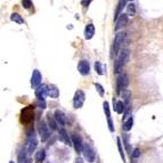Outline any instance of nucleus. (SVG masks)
I'll use <instances>...</instances> for the list:
<instances>
[{
	"label": "nucleus",
	"mask_w": 163,
	"mask_h": 163,
	"mask_svg": "<svg viewBox=\"0 0 163 163\" xmlns=\"http://www.w3.org/2000/svg\"><path fill=\"white\" fill-rule=\"evenodd\" d=\"M9 163H14V161H10V162Z\"/></svg>",
	"instance_id": "nucleus-36"
},
{
	"label": "nucleus",
	"mask_w": 163,
	"mask_h": 163,
	"mask_svg": "<svg viewBox=\"0 0 163 163\" xmlns=\"http://www.w3.org/2000/svg\"><path fill=\"white\" fill-rule=\"evenodd\" d=\"M94 34H95V26L94 24L90 23V24H88L85 29V38L87 40H90L91 38L94 37Z\"/></svg>",
	"instance_id": "nucleus-16"
},
{
	"label": "nucleus",
	"mask_w": 163,
	"mask_h": 163,
	"mask_svg": "<svg viewBox=\"0 0 163 163\" xmlns=\"http://www.w3.org/2000/svg\"><path fill=\"white\" fill-rule=\"evenodd\" d=\"M54 118H55V120L57 121L58 125H60L62 128H64V127H65L66 118H65V115H64V113H63L62 111H60V110L55 111V113H54Z\"/></svg>",
	"instance_id": "nucleus-12"
},
{
	"label": "nucleus",
	"mask_w": 163,
	"mask_h": 163,
	"mask_svg": "<svg viewBox=\"0 0 163 163\" xmlns=\"http://www.w3.org/2000/svg\"><path fill=\"white\" fill-rule=\"evenodd\" d=\"M127 12H128V15L130 16H134L136 14V7L134 3H130V5H128L127 6Z\"/></svg>",
	"instance_id": "nucleus-26"
},
{
	"label": "nucleus",
	"mask_w": 163,
	"mask_h": 163,
	"mask_svg": "<svg viewBox=\"0 0 163 163\" xmlns=\"http://www.w3.org/2000/svg\"><path fill=\"white\" fill-rule=\"evenodd\" d=\"M48 122H49L50 128L53 129V130H56L58 123H57V121L55 120V118H50V115H49V116H48Z\"/></svg>",
	"instance_id": "nucleus-25"
},
{
	"label": "nucleus",
	"mask_w": 163,
	"mask_h": 163,
	"mask_svg": "<svg viewBox=\"0 0 163 163\" xmlns=\"http://www.w3.org/2000/svg\"><path fill=\"white\" fill-rule=\"evenodd\" d=\"M38 143H39V141H38L37 135H35L33 131L30 132V135L28 136V139H26V144H25V150H26L28 156H30L35 150V148H37L38 146Z\"/></svg>",
	"instance_id": "nucleus-1"
},
{
	"label": "nucleus",
	"mask_w": 163,
	"mask_h": 163,
	"mask_svg": "<svg viewBox=\"0 0 163 163\" xmlns=\"http://www.w3.org/2000/svg\"><path fill=\"white\" fill-rule=\"evenodd\" d=\"M41 80H42V75L41 73L38 71V70H34L33 73H32V78H31V86L33 88H38L40 87L41 85Z\"/></svg>",
	"instance_id": "nucleus-10"
},
{
	"label": "nucleus",
	"mask_w": 163,
	"mask_h": 163,
	"mask_svg": "<svg viewBox=\"0 0 163 163\" xmlns=\"http://www.w3.org/2000/svg\"><path fill=\"white\" fill-rule=\"evenodd\" d=\"M90 3H91V0H82V1H81L82 6H83V7H88Z\"/></svg>",
	"instance_id": "nucleus-34"
},
{
	"label": "nucleus",
	"mask_w": 163,
	"mask_h": 163,
	"mask_svg": "<svg viewBox=\"0 0 163 163\" xmlns=\"http://www.w3.org/2000/svg\"><path fill=\"white\" fill-rule=\"evenodd\" d=\"M45 159H46V152H45V150H38L37 153H35V156H34V160L37 163H41L44 162Z\"/></svg>",
	"instance_id": "nucleus-20"
},
{
	"label": "nucleus",
	"mask_w": 163,
	"mask_h": 163,
	"mask_svg": "<svg viewBox=\"0 0 163 163\" xmlns=\"http://www.w3.org/2000/svg\"><path fill=\"white\" fill-rule=\"evenodd\" d=\"M48 96H50V97L54 98V99L58 98V96H60V89L54 85L49 86V87H48Z\"/></svg>",
	"instance_id": "nucleus-17"
},
{
	"label": "nucleus",
	"mask_w": 163,
	"mask_h": 163,
	"mask_svg": "<svg viewBox=\"0 0 163 163\" xmlns=\"http://www.w3.org/2000/svg\"><path fill=\"white\" fill-rule=\"evenodd\" d=\"M38 131H39V136H40V139L42 143L47 140L48 138L50 137V130H49V127H48L44 121H41L39 123V127H38Z\"/></svg>",
	"instance_id": "nucleus-5"
},
{
	"label": "nucleus",
	"mask_w": 163,
	"mask_h": 163,
	"mask_svg": "<svg viewBox=\"0 0 163 163\" xmlns=\"http://www.w3.org/2000/svg\"><path fill=\"white\" fill-rule=\"evenodd\" d=\"M47 95H48V86L41 85L40 87H38L35 89V96L38 97V99H45Z\"/></svg>",
	"instance_id": "nucleus-13"
},
{
	"label": "nucleus",
	"mask_w": 163,
	"mask_h": 163,
	"mask_svg": "<svg viewBox=\"0 0 163 163\" xmlns=\"http://www.w3.org/2000/svg\"><path fill=\"white\" fill-rule=\"evenodd\" d=\"M26 159H28V153H26V150L24 147L23 150H19L18 153V163H25Z\"/></svg>",
	"instance_id": "nucleus-24"
},
{
	"label": "nucleus",
	"mask_w": 163,
	"mask_h": 163,
	"mask_svg": "<svg viewBox=\"0 0 163 163\" xmlns=\"http://www.w3.org/2000/svg\"><path fill=\"white\" fill-rule=\"evenodd\" d=\"M82 154H83V157L88 163H94L95 159H96V154H95L94 148L91 147L90 144H83V150H82Z\"/></svg>",
	"instance_id": "nucleus-3"
},
{
	"label": "nucleus",
	"mask_w": 163,
	"mask_h": 163,
	"mask_svg": "<svg viewBox=\"0 0 163 163\" xmlns=\"http://www.w3.org/2000/svg\"><path fill=\"white\" fill-rule=\"evenodd\" d=\"M33 120V107L28 106L22 111V122L28 123Z\"/></svg>",
	"instance_id": "nucleus-9"
},
{
	"label": "nucleus",
	"mask_w": 163,
	"mask_h": 163,
	"mask_svg": "<svg viewBox=\"0 0 163 163\" xmlns=\"http://www.w3.org/2000/svg\"><path fill=\"white\" fill-rule=\"evenodd\" d=\"M22 5L25 9H30L32 7V1L31 0H22Z\"/></svg>",
	"instance_id": "nucleus-29"
},
{
	"label": "nucleus",
	"mask_w": 163,
	"mask_h": 163,
	"mask_svg": "<svg viewBox=\"0 0 163 163\" xmlns=\"http://www.w3.org/2000/svg\"><path fill=\"white\" fill-rule=\"evenodd\" d=\"M129 85V78L127 74H121L116 80V92L120 94L122 90H125V88Z\"/></svg>",
	"instance_id": "nucleus-7"
},
{
	"label": "nucleus",
	"mask_w": 163,
	"mask_h": 163,
	"mask_svg": "<svg viewBox=\"0 0 163 163\" xmlns=\"http://www.w3.org/2000/svg\"><path fill=\"white\" fill-rule=\"evenodd\" d=\"M128 1H132V0H128Z\"/></svg>",
	"instance_id": "nucleus-37"
},
{
	"label": "nucleus",
	"mask_w": 163,
	"mask_h": 163,
	"mask_svg": "<svg viewBox=\"0 0 163 163\" xmlns=\"http://www.w3.org/2000/svg\"><path fill=\"white\" fill-rule=\"evenodd\" d=\"M125 3H127V0H119V3H118V8H116V10H115V16H114V19H115V21L119 18L120 15H121V12H122L123 8H124Z\"/></svg>",
	"instance_id": "nucleus-18"
},
{
	"label": "nucleus",
	"mask_w": 163,
	"mask_h": 163,
	"mask_svg": "<svg viewBox=\"0 0 163 163\" xmlns=\"http://www.w3.org/2000/svg\"><path fill=\"white\" fill-rule=\"evenodd\" d=\"M128 23V14H121L120 17L116 19V24H115V30H120V29H122L123 26H125Z\"/></svg>",
	"instance_id": "nucleus-14"
},
{
	"label": "nucleus",
	"mask_w": 163,
	"mask_h": 163,
	"mask_svg": "<svg viewBox=\"0 0 163 163\" xmlns=\"http://www.w3.org/2000/svg\"><path fill=\"white\" fill-rule=\"evenodd\" d=\"M129 58V50H123L121 55L118 57V60L115 62V65H114V72L115 73H121L123 70V66L125 65V63L128 62Z\"/></svg>",
	"instance_id": "nucleus-2"
},
{
	"label": "nucleus",
	"mask_w": 163,
	"mask_h": 163,
	"mask_svg": "<svg viewBox=\"0 0 163 163\" xmlns=\"http://www.w3.org/2000/svg\"><path fill=\"white\" fill-rule=\"evenodd\" d=\"M116 143H118V150H119L120 156H121V159H122L123 163H127V159H125L124 150H123V146H122V143H121V139H120V138H118V139H116Z\"/></svg>",
	"instance_id": "nucleus-21"
},
{
	"label": "nucleus",
	"mask_w": 163,
	"mask_h": 163,
	"mask_svg": "<svg viewBox=\"0 0 163 163\" xmlns=\"http://www.w3.org/2000/svg\"><path fill=\"white\" fill-rule=\"evenodd\" d=\"M95 69H96V71H97V73L99 75H103L104 74L103 65H102V63H100V62H96V63H95Z\"/></svg>",
	"instance_id": "nucleus-28"
},
{
	"label": "nucleus",
	"mask_w": 163,
	"mask_h": 163,
	"mask_svg": "<svg viewBox=\"0 0 163 163\" xmlns=\"http://www.w3.org/2000/svg\"><path fill=\"white\" fill-rule=\"evenodd\" d=\"M86 100V95L82 90H76L73 97V106L74 108H81L82 105L85 104Z\"/></svg>",
	"instance_id": "nucleus-6"
},
{
	"label": "nucleus",
	"mask_w": 163,
	"mask_h": 163,
	"mask_svg": "<svg viewBox=\"0 0 163 163\" xmlns=\"http://www.w3.org/2000/svg\"><path fill=\"white\" fill-rule=\"evenodd\" d=\"M139 155H140L139 148H135V150H134V153H132V157H139Z\"/></svg>",
	"instance_id": "nucleus-33"
},
{
	"label": "nucleus",
	"mask_w": 163,
	"mask_h": 163,
	"mask_svg": "<svg viewBox=\"0 0 163 163\" xmlns=\"http://www.w3.org/2000/svg\"><path fill=\"white\" fill-rule=\"evenodd\" d=\"M103 107H104V112L106 114V118L107 119H111V111H110V105H108V103H107V102H104Z\"/></svg>",
	"instance_id": "nucleus-27"
},
{
	"label": "nucleus",
	"mask_w": 163,
	"mask_h": 163,
	"mask_svg": "<svg viewBox=\"0 0 163 163\" xmlns=\"http://www.w3.org/2000/svg\"><path fill=\"white\" fill-rule=\"evenodd\" d=\"M95 87H96V89H97L99 96H102V97H103V96H104V88H103V86L99 85V83H95Z\"/></svg>",
	"instance_id": "nucleus-30"
},
{
	"label": "nucleus",
	"mask_w": 163,
	"mask_h": 163,
	"mask_svg": "<svg viewBox=\"0 0 163 163\" xmlns=\"http://www.w3.org/2000/svg\"><path fill=\"white\" fill-rule=\"evenodd\" d=\"M78 70L79 72L81 73L82 75H87L90 72V65H89V62L88 60H80L78 64Z\"/></svg>",
	"instance_id": "nucleus-11"
},
{
	"label": "nucleus",
	"mask_w": 163,
	"mask_h": 163,
	"mask_svg": "<svg viewBox=\"0 0 163 163\" xmlns=\"http://www.w3.org/2000/svg\"><path fill=\"white\" fill-rule=\"evenodd\" d=\"M107 123H108V129L111 132H114V124L112 122V119H107Z\"/></svg>",
	"instance_id": "nucleus-32"
},
{
	"label": "nucleus",
	"mask_w": 163,
	"mask_h": 163,
	"mask_svg": "<svg viewBox=\"0 0 163 163\" xmlns=\"http://www.w3.org/2000/svg\"><path fill=\"white\" fill-rule=\"evenodd\" d=\"M76 163H81V159H76Z\"/></svg>",
	"instance_id": "nucleus-35"
},
{
	"label": "nucleus",
	"mask_w": 163,
	"mask_h": 163,
	"mask_svg": "<svg viewBox=\"0 0 163 163\" xmlns=\"http://www.w3.org/2000/svg\"><path fill=\"white\" fill-rule=\"evenodd\" d=\"M37 106L39 108H41V110H45L46 108V102H45V99H38Z\"/></svg>",
	"instance_id": "nucleus-31"
},
{
	"label": "nucleus",
	"mask_w": 163,
	"mask_h": 163,
	"mask_svg": "<svg viewBox=\"0 0 163 163\" xmlns=\"http://www.w3.org/2000/svg\"><path fill=\"white\" fill-rule=\"evenodd\" d=\"M10 19H12L13 22L17 23V24H23V23H24L23 17L19 15V14H17V13H13L12 16H10Z\"/></svg>",
	"instance_id": "nucleus-23"
},
{
	"label": "nucleus",
	"mask_w": 163,
	"mask_h": 163,
	"mask_svg": "<svg viewBox=\"0 0 163 163\" xmlns=\"http://www.w3.org/2000/svg\"><path fill=\"white\" fill-rule=\"evenodd\" d=\"M124 40H125V33L124 32H119V33L115 35L114 44H113V55H114V56H118L120 48H121L122 44L124 42Z\"/></svg>",
	"instance_id": "nucleus-4"
},
{
	"label": "nucleus",
	"mask_w": 163,
	"mask_h": 163,
	"mask_svg": "<svg viewBox=\"0 0 163 163\" xmlns=\"http://www.w3.org/2000/svg\"><path fill=\"white\" fill-rule=\"evenodd\" d=\"M72 144L74 145L75 150L78 152V154L82 153V150H83V143H82L81 137L78 135V134H72Z\"/></svg>",
	"instance_id": "nucleus-8"
},
{
	"label": "nucleus",
	"mask_w": 163,
	"mask_h": 163,
	"mask_svg": "<svg viewBox=\"0 0 163 163\" xmlns=\"http://www.w3.org/2000/svg\"><path fill=\"white\" fill-rule=\"evenodd\" d=\"M60 140L63 141L65 145H72V141H71V139H70L69 135H67V132H66V130L64 128H60Z\"/></svg>",
	"instance_id": "nucleus-15"
},
{
	"label": "nucleus",
	"mask_w": 163,
	"mask_h": 163,
	"mask_svg": "<svg viewBox=\"0 0 163 163\" xmlns=\"http://www.w3.org/2000/svg\"><path fill=\"white\" fill-rule=\"evenodd\" d=\"M114 108H115L116 113L122 114V113H124V111H125V105H124V103H123L122 100H118V102L115 103Z\"/></svg>",
	"instance_id": "nucleus-22"
},
{
	"label": "nucleus",
	"mask_w": 163,
	"mask_h": 163,
	"mask_svg": "<svg viewBox=\"0 0 163 163\" xmlns=\"http://www.w3.org/2000/svg\"><path fill=\"white\" fill-rule=\"evenodd\" d=\"M132 125H134V118L130 116V118H128V119L123 122L122 129L124 130V131H130V130L132 129Z\"/></svg>",
	"instance_id": "nucleus-19"
}]
</instances>
